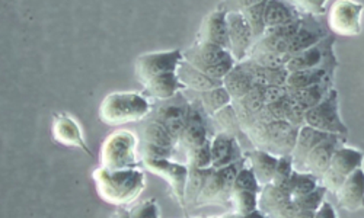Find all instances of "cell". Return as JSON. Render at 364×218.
<instances>
[{
  "mask_svg": "<svg viewBox=\"0 0 364 218\" xmlns=\"http://www.w3.org/2000/svg\"><path fill=\"white\" fill-rule=\"evenodd\" d=\"M333 70H336V66L291 72L289 73V77H287V87L303 89V87H311V86L328 82L332 79Z\"/></svg>",
  "mask_w": 364,
  "mask_h": 218,
  "instance_id": "obj_28",
  "label": "cell"
},
{
  "mask_svg": "<svg viewBox=\"0 0 364 218\" xmlns=\"http://www.w3.org/2000/svg\"><path fill=\"white\" fill-rule=\"evenodd\" d=\"M95 186L102 200L114 205H126L144 190V173L137 169L109 172L100 168L94 172Z\"/></svg>",
  "mask_w": 364,
  "mask_h": 218,
  "instance_id": "obj_1",
  "label": "cell"
},
{
  "mask_svg": "<svg viewBox=\"0 0 364 218\" xmlns=\"http://www.w3.org/2000/svg\"><path fill=\"white\" fill-rule=\"evenodd\" d=\"M228 31H229V45L230 54L236 60V63H242L247 60L251 48L257 43V38L252 33V29L239 9L228 11L226 15Z\"/></svg>",
  "mask_w": 364,
  "mask_h": 218,
  "instance_id": "obj_10",
  "label": "cell"
},
{
  "mask_svg": "<svg viewBox=\"0 0 364 218\" xmlns=\"http://www.w3.org/2000/svg\"><path fill=\"white\" fill-rule=\"evenodd\" d=\"M188 179L186 185V207H197V201L204 188V183L210 169H198L196 166H188Z\"/></svg>",
  "mask_w": 364,
  "mask_h": 218,
  "instance_id": "obj_33",
  "label": "cell"
},
{
  "mask_svg": "<svg viewBox=\"0 0 364 218\" xmlns=\"http://www.w3.org/2000/svg\"><path fill=\"white\" fill-rule=\"evenodd\" d=\"M363 11L364 6L358 2H333L328 9V23L332 33L346 37L358 36L361 33Z\"/></svg>",
  "mask_w": 364,
  "mask_h": 218,
  "instance_id": "obj_9",
  "label": "cell"
},
{
  "mask_svg": "<svg viewBox=\"0 0 364 218\" xmlns=\"http://www.w3.org/2000/svg\"><path fill=\"white\" fill-rule=\"evenodd\" d=\"M300 19V13L296 11L291 2H280V0H267L265 5V29L282 25H289Z\"/></svg>",
  "mask_w": 364,
  "mask_h": 218,
  "instance_id": "obj_27",
  "label": "cell"
},
{
  "mask_svg": "<svg viewBox=\"0 0 364 218\" xmlns=\"http://www.w3.org/2000/svg\"><path fill=\"white\" fill-rule=\"evenodd\" d=\"M229 218H244V217H240V215H236V214H235L233 217H229Z\"/></svg>",
  "mask_w": 364,
  "mask_h": 218,
  "instance_id": "obj_49",
  "label": "cell"
},
{
  "mask_svg": "<svg viewBox=\"0 0 364 218\" xmlns=\"http://www.w3.org/2000/svg\"><path fill=\"white\" fill-rule=\"evenodd\" d=\"M326 37L328 36L325 34L323 28L312 16L301 18L297 33L291 38L289 54H290V57H293L301 51H305L316 44H319Z\"/></svg>",
  "mask_w": 364,
  "mask_h": 218,
  "instance_id": "obj_18",
  "label": "cell"
},
{
  "mask_svg": "<svg viewBox=\"0 0 364 218\" xmlns=\"http://www.w3.org/2000/svg\"><path fill=\"white\" fill-rule=\"evenodd\" d=\"M223 86L229 92V95L232 97L233 101L244 98L255 86L252 75L245 66L244 61H242V63H236V66L226 75V77L223 79Z\"/></svg>",
  "mask_w": 364,
  "mask_h": 218,
  "instance_id": "obj_23",
  "label": "cell"
},
{
  "mask_svg": "<svg viewBox=\"0 0 364 218\" xmlns=\"http://www.w3.org/2000/svg\"><path fill=\"white\" fill-rule=\"evenodd\" d=\"M178 79L182 83L186 89L190 90H196L198 93L207 92V90H213L216 87L223 86V80H218L210 77L207 75H204L203 72L197 70L196 67H193L191 65H188L186 60H182V63L179 65L178 70H176Z\"/></svg>",
  "mask_w": 364,
  "mask_h": 218,
  "instance_id": "obj_22",
  "label": "cell"
},
{
  "mask_svg": "<svg viewBox=\"0 0 364 218\" xmlns=\"http://www.w3.org/2000/svg\"><path fill=\"white\" fill-rule=\"evenodd\" d=\"M338 204L350 212L364 208V170L358 169L350 175L337 192Z\"/></svg>",
  "mask_w": 364,
  "mask_h": 218,
  "instance_id": "obj_19",
  "label": "cell"
},
{
  "mask_svg": "<svg viewBox=\"0 0 364 218\" xmlns=\"http://www.w3.org/2000/svg\"><path fill=\"white\" fill-rule=\"evenodd\" d=\"M346 143L344 136H329L326 140H323L319 146H316L312 153L308 156V159L305 160L301 166L300 172L311 173L315 178L319 179L323 176V173L328 170L331 160L333 158L336 151L343 147Z\"/></svg>",
  "mask_w": 364,
  "mask_h": 218,
  "instance_id": "obj_14",
  "label": "cell"
},
{
  "mask_svg": "<svg viewBox=\"0 0 364 218\" xmlns=\"http://www.w3.org/2000/svg\"><path fill=\"white\" fill-rule=\"evenodd\" d=\"M240 159V147L236 137L218 133L211 140V168L222 169Z\"/></svg>",
  "mask_w": 364,
  "mask_h": 218,
  "instance_id": "obj_17",
  "label": "cell"
},
{
  "mask_svg": "<svg viewBox=\"0 0 364 218\" xmlns=\"http://www.w3.org/2000/svg\"><path fill=\"white\" fill-rule=\"evenodd\" d=\"M363 160H364L363 151L357 148L346 147V146L340 147L336 151V154H333L328 170L321 178V183L323 188L332 192L333 195H337V192L344 185L346 179L350 175H353L355 170L361 169Z\"/></svg>",
  "mask_w": 364,
  "mask_h": 218,
  "instance_id": "obj_6",
  "label": "cell"
},
{
  "mask_svg": "<svg viewBox=\"0 0 364 218\" xmlns=\"http://www.w3.org/2000/svg\"><path fill=\"white\" fill-rule=\"evenodd\" d=\"M143 87L146 89V92L150 97H154L155 99H159V101H169L175 98L179 92L186 89L179 82L176 72L166 73L159 77L151 79L150 82L144 83Z\"/></svg>",
  "mask_w": 364,
  "mask_h": 218,
  "instance_id": "obj_26",
  "label": "cell"
},
{
  "mask_svg": "<svg viewBox=\"0 0 364 218\" xmlns=\"http://www.w3.org/2000/svg\"><path fill=\"white\" fill-rule=\"evenodd\" d=\"M140 136L144 144H151L158 147H165L169 150H173L176 146H179L178 140L169 133V130L164 126V124L158 119H151L146 122L140 130Z\"/></svg>",
  "mask_w": 364,
  "mask_h": 218,
  "instance_id": "obj_29",
  "label": "cell"
},
{
  "mask_svg": "<svg viewBox=\"0 0 364 218\" xmlns=\"http://www.w3.org/2000/svg\"><path fill=\"white\" fill-rule=\"evenodd\" d=\"M314 215H315V212H311V211H303V209H299L294 218H314Z\"/></svg>",
  "mask_w": 364,
  "mask_h": 218,
  "instance_id": "obj_47",
  "label": "cell"
},
{
  "mask_svg": "<svg viewBox=\"0 0 364 218\" xmlns=\"http://www.w3.org/2000/svg\"><path fill=\"white\" fill-rule=\"evenodd\" d=\"M291 57L287 54H274L265 51H250L247 60L254 61L258 66L264 69H283L287 66Z\"/></svg>",
  "mask_w": 364,
  "mask_h": 218,
  "instance_id": "obj_35",
  "label": "cell"
},
{
  "mask_svg": "<svg viewBox=\"0 0 364 218\" xmlns=\"http://www.w3.org/2000/svg\"><path fill=\"white\" fill-rule=\"evenodd\" d=\"M258 197H259V194L233 190L230 201L233 202L235 214L240 215V217H245L250 212L258 209Z\"/></svg>",
  "mask_w": 364,
  "mask_h": 218,
  "instance_id": "obj_36",
  "label": "cell"
},
{
  "mask_svg": "<svg viewBox=\"0 0 364 218\" xmlns=\"http://www.w3.org/2000/svg\"><path fill=\"white\" fill-rule=\"evenodd\" d=\"M293 170H294V166H293L291 156H282V158H279V163H277L274 179H272V185L277 186V188H282V190H286L290 192V178L293 175Z\"/></svg>",
  "mask_w": 364,
  "mask_h": 218,
  "instance_id": "obj_38",
  "label": "cell"
},
{
  "mask_svg": "<svg viewBox=\"0 0 364 218\" xmlns=\"http://www.w3.org/2000/svg\"><path fill=\"white\" fill-rule=\"evenodd\" d=\"M132 218H159V207L155 200H147L130 211Z\"/></svg>",
  "mask_w": 364,
  "mask_h": 218,
  "instance_id": "obj_43",
  "label": "cell"
},
{
  "mask_svg": "<svg viewBox=\"0 0 364 218\" xmlns=\"http://www.w3.org/2000/svg\"><path fill=\"white\" fill-rule=\"evenodd\" d=\"M306 126L331 136H347L348 129L343 122L338 109V92L332 89L325 99L309 109L305 115Z\"/></svg>",
  "mask_w": 364,
  "mask_h": 218,
  "instance_id": "obj_7",
  "label": "cell"
},
{
  "mask_svg": "<svg viewBox=\"0 0 364 218\" xmlns=\"http://www.w3.org/2000/svg\"><path fill=\"white\" fill-rule=\"evenodd\" d=\"M226 15H228V11L220 9V8L210 11L204 16V19L201 21V25L198 28L197 43L218 45L220 48L230 51Z\"/></svg>",
  "mask_w": 364,
  "mask_h": 218,
  "instance_id": "obj_13",
  "label": "cell"
},
{
  "mask_svg": "<svg viewBox=\"0 0 364 218\" xmlns=\"http://www.w3.org/2000/svg\"><path fill=\"white\" fill-rule=\"evenodd\" d=\"M235 190L259 194L262 188L259 186V183H258L254 172L251 170V168L244 166L237 173V178H236V182H235Z\"/></svg>",
  "mask_w": 364,
  "mask_h": 218,
  "instance_id": "obj_40",
  "label": "cell"
},
{
  "mask_svg": "<svg viewBox=\"0 0 364 218\" xmlns=\"http://www.w3.org/2000/svg\"><path fill=\"white\" fill-rule=\"evenodd\" d=\"M111 218H132V215H130V211H127V209H124V208H119V209H117V211L111 215Z\"/></svg>",
  "mask_w": 364,
  "mask_h": 218,
  "instance_id": "obj_46",
  "label": "cell"
},
{
  "mask_svg": "<svg viewBox=\"0 0 364 218\" xmlns=\"http://www.w3.org/2000/svg\"><path fill=\"white\" fill-rule=\"evenodd\" d=\"M247 159L261 188L272 183V179H274V175H276L277 163H279L277 156L254 148L247 151Z\"/></svg>",
  "mask_w": 364,
  "mask_h": 218,
  "instance_id": "obj_21",
  "label": "cell"
},
{
  "mask_svg": "<svg viewBox=\"0 0 364 218\" xmlns=\"http://www.w3.org/2000/svg\"><path fill=\"white\" fill-rule=\"evenodd\" d=\"M265 5L267 0H247V2H239V11L247 18L257 41L265 33Z\"/></svg>",
  "mask_w": 364,
  "mask_h": 218,
  "instance_id": "obj_30",
  "label": "cell"
},
{
  "mask_svg": "<svg viewBox=\"0 0 364 218\" xmlns=\"http://www.w3.org/2000/svg\"><path fill=\"white\" fill-rule=\"evenodd\" d=\"M326 66H337V60L333 57V38L326 37L319 44L301 51L293 55L286 69L289 73L299 72V70H308L316 67H326Z\"/></svg>",
  "mask_w": 364,
  "mask_h": 218,
  "instance_id": "obj_12",
  "label": "cell"
},
{
  "mask_svg": "<svg viewBox=\"0 0 364 218\" xmlns=\"http://www.w3.org/2000/svg\"><path fill=\"white\" fill-rule=\"evenodd\" d=\"M53 136L54 140L66 147H77L92 156V151L89 150L85 143L82 129L75 118L68 114H57L53 119Z\"/></svg>",
  "mask_w": 364,
  "mask_h": 218,
  "instance_id": "obj_16",
  "label": "cell"
},
{
  "mask_svg": "<svg viewBox=\"0 0 364 218\" xmlns=\"http://www.w3.org/2000/svg\"><path fill=\"white\" fill-rule=\"evenodd\" d=\"M101 162L109 172L134 169L137 165V138L133 133L119 130L111 134L101 150Z\"/></svg>",
  "mask_w": 364,
  "mask_h": 218,
  "instance_id": "obj_5",
  "label": "cell"
},
{
  "mask_svg": "<svg viewBox=\"0 0 364 218\" xmlns=\"http://www.w3.org/2000/svg\"><path fill=\"white\" fill-rule=\"evenodd\" d=\"M287 95V86H268L264 90V101L265 105L276 104L282 101Z\"/></svg>",
  "mask_w": 364,
  "mask_h": 218,
  "instance_id": "obj_44",
  "label": "cell"
},
{
  "mask_svg": "<svg viewBox=\"0 0 364 218\" xmlns=\"http://www.w3.org/2000/svg\"><path fill=\"white\" fill-rule=\"evenodd\" d=\"M319 179L311 173L293 170L290 178V195L293 198H299L303 195H308L319 188Z\"/></svg>",
  "mask_w": 364,
  "mask_h": 218,
  "instance_id": "obj_34",
  "label": "cell"
},
{
  "mask_svg": "<svg viewBox=\"0 0 364 218\" xmlns=\"http://www.w3.org/2000/svg\"><path fill=\"white\" fill-rule=\"evenodd\" d=\"M325 194H326V190L323 188V186H319V188L315 190L314 192L299 197V198H293V201L299 209L316 212L325 201Z\"/></svg>",
  "mask_w": 364,
  "mask_h": 218,
  "instance_id": "obj_39",
  "label": "cell"
},
{
  "mask_svg": "<svg viewBox=\"0 0 364 218\" xmlns=\"http://www.w3.org/2000/svg\"><path fill=\"white\" fill-rule=\"evenodd\" d=\"M289 90V97L290 99L305 112L321 104L328 93L332 90L331 80L311 86V87H303V89H290Z\"/></svg>",
  "mask_w": 364,
  "mask_h": 218,
  "instance_id": "obj_25",
  "label": "cell"
},
{
  "mask_svg": "<svg viewBox=\"0 0 364 218\" xmlns=\"http://www.w3.org/2000/svg\"><path fill=\"white\" fill-rule=\"evenodd\" d=\"M314 218H338L336 208L328 201H323V204L321 205V208L315 212Z\"/></svg>",
  "mask_w": 364,
  "mask_h": 218,
  "instance_id": "obj_45",
  "label": "cell"
},
{
  "mask_svg": "<svg viewBox=\"0 0 364 218\" xmlns=\"http://www.w3.org/2000/svg\"><path fill=\"white\" fill-rule=\"evenodd\" d=\"M182 55H184V60L188 65L218 80H223L226 75L236 66V60L230 51L218 45L197 41L182 53Z\"/></svg>",
  "mask_w": 364,
  "mask_h": 218,
  "instance_id": "obj_4",
  "label": "cell"
},
{
  "mask_svg": "<svg viewBox=\"0 0 364 218\" xmlns=\"http://www.w3.org/2000/svg\"><path fill=\"white\" fill-rule=\"evenodd\" d=\"M223 186H222V179L219 175L218 169L211 168L208 170L204 188L201 191V195L197 201V207L201 205H210V204H223Z\"/></svg>",
  "mask_w": 364,
  "mask_h": 218,
  "instance_id": "obj_32",
  "label": "cell"
},
{
  "mask_svg": "<svg viewBox=\"0 0 364 218\" xmlns=\"http://www.w3.org/2000/svg\"><path fill=\"white\" fill-rule=\"evenodd\" d=\"M188 166H196L198 169H211V140H207L188 162Z\"/></svg>",
  "mask_w": 364,
  "mask_h": 218,
  "instance_id": "obj_42",
  "label": "cell"
},
{
  "mask_svg": "<svg viewBox=\"0 0 364 218\" xmlns=\"http://www.w3.org/2000/svg\"><path fill=\"white\" fill-rule=\"evenodd\" d=\"M331 134H325L322 131H318L309 126H303L299 130L297 141L294 146V150L291 153V160L294 170H301L303 163L308 159V156L312 153V150L319 146L323 140H326Z\"/></svg>",
  "mask_w": 364,
  "mask_h": 218,
  "instance_id": "obj_20",
  "label": "cell"
},
{
  "mask_svg": "<svg viewBox=\"0 0 364 218\" xmlns=\"http://www.w3.org/2000/svg\"><path fill=\"white\" fill-rule=\"evenodd\" d=\"M299 130L300 129L291 126L289 121H274L269 124L255 122L245 134L257 150L282 158V156H291Z\"/></svg>",
  "mask_w": 364,
  "mask_h": 218,
  "instance_id": "obj_3",
  "label": "cell"
},
{
  "mask_svg": "<svg viewBox=\"0 0 364 218\" xmlns=\"http://www.w3.org/2000/svg\"><path fill=\"white\" fill-rule=\"evenodd\" d=\"M244 218H267V215H265V214H262L259 209H255V211L250 212L248 215H245Z\"/></svg>",
  "mask_w": 364,
  "mask_h": 218,
  "instance_id": "obj_48",
  "label": "cell"
},
{
  "mask_svg": "<svg viewBox=\"0 0 364 218\" xmlns=\"http://www.w3.org/2000/svg\"><path fill=\"white\" fill-rule=\"evenodd\" d=\"M188 107L168 104V105L161 107L155 115V119H158L164 124V126L169 130V133L178 140V143L187 127Z\"/></svg>",
  "mask_w": 364,
  "mask_h": 218,
  "instance_id": "obj_24",
  "label": "cell"
},
{
  "mask_svg": "<svg viewBox=\"0 0 364 218\" xmlns=\"http://www.w3.org/2000/svg\"><path fill=\"white\" fill-rule=\"evenodd\" d=\"M151 111L150 101L139 92H112L100 105L98 116L107 126H126L144 119Z\"/></svg>",
  "mask_w": 364,
  "mask_h": 218,
  "instance_id": "obj_2",
  "label": "cell"
},
{
  "mask_svg": "<svg viewBox=\"0 0 364 218\" xmlns=\"http://www.w3.org/2000/svg\"><path fill=\"white\" fill-rule=\"evenodd\" d=\"M144 166L154 173L159 175L165 180H168L171 191L176 198L178 204L184 208V197H186V185L188 179V165H181L172 162L171 159H143Z\"/></svg>",
  "mask_w": 364,
  "mask_h": 218,
  "instance_id": "obj_11",
  "label": "cell"
},
{
  "mask_svg": "<svg viewBox=\"0 0 364 218\" xmlns=\"http://www.w3.org/2000/svg\"><path fill=\"white\" fill-rule=\"evenodd\" d=\"M182 60H184V55H182L181 50L150 51L140 54L134 61L136 79L143 86L151 79L176 72Z\"/></svg>",
  "mask_w": 364,
  "mask_h": 218,
  "instance_id": "obj_8",
  "label": "cell"
},
{
  "mask_svg": "<svg viewBox=\"0 0 364 218\" xmlns=\"http://www.w3.org/2000/svg\"><path fill=\"white\" fill-rule=\"evenodd\" d=\"M204 111L201 105L198 107H188V116H187V127L184 134L179 140V146L186 150L187 159L190 160L193 154L208 140L205 121L203 116Z\"/></svg>",
  "mask_w": 364,
  "mask_h": 218,
  "instance_id": "obj_15",
  "label": "cell"
},
{
  "mask_svg": "<svg viewBox=\"0 0 364 218\" xmlns=\"http://www.w3.org/2000/svg\"><path fill=\"white\" fill-rule=\"evenodd\" d=\"M213 119L220 126V129H222L220 133H225V134H229L232 137H236V133L242 131L233 105H229V107L223 108L222 111H219L213 116Z\"/></svg>",
  "mask_w": 364,
  "mask_h": 218,
  "instance_id": "obj_37",
  "label": "cell"
},
{
  "mask_svg": "<svg viewBox=\"0 0 364 218\" xmlns=\"http://www.w3.org/2000/svg\"><path fill=\"white\" fill-rule=\"evenodd\" d=\"M198 102H200L204 114L213 118L219 111L232 105L233 99L229 95V92L225 89V86H220L213 90H207V92L200 93Z\"/></svg>",
  "mask_w": 364,
  "mask_h": 218,
  "instance_id": "obj_31",
  "label": "cell"
},
{
  "mask_svg": "<svg viewBox=\"0 0 364 218\" xmlns=\"http://www.w3.org/2000/svg\"><path fill=\"white\" fill-rule=\"evenodd\" d=\"M293 6L299 13H305L308 16H315V15H323L328 12L326 9V2L323 0H297V2H291Z\"/></svg>",
  "mask_w": 364,
  "mask_h": 218,
  "instance_id": "obj_41",
  "label": "cell"
}]
</instances>
